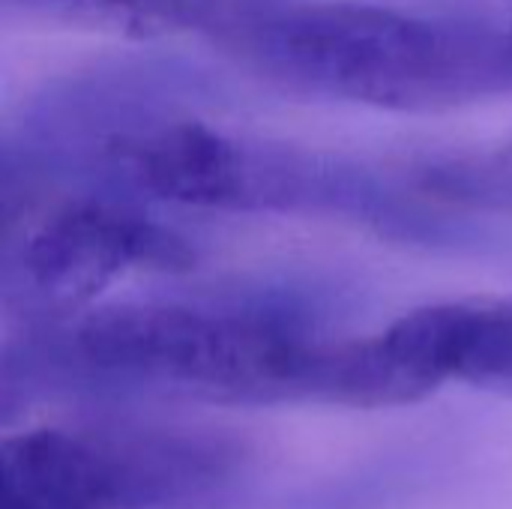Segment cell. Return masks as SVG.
I'll list each match as a JSON object with an SVG mask.
<instances>
[{
  "label": "cell",
  "instance_id": "cell-7",
  "mask_svg": "<svg viewBox=\"0 0 512 509\" xmlns=\"http://www.w3.org/2000/svg\"><path fill=\"white\" fill-rule=\"evenodd\" d=\"M423 186L441 198L486 207H512V135L480 159L447 162L423 174Z\"/></svg>",
  "mask_w": 512,
  "mask_h": 509
},
{
  "label": "cell",
  "instance_id": "cell-6",
  "mask_svg": "<svg viewBox=\"0 0 512 509\" xmlns=\"http://www.w3.org/2000/svg\"><path fill=\"white\" fill-rule=\"evenodd\" d=\"M459 381L512 390V297L468 300Z\"/></svg>",
  "mask_w": 512,
  "mask_h": 509
},
{
  "label": "cell",
  "instance_id": "cell-2",
  "mask_svg": "<svg viewBox=\"0 0 512 509\" xmlns=\"http://www.w3.org/2000/svg\"><path fill=\"white\" fill-rule=\"evenodd\" d=\"M318 339L276 306L111 303L6 354L3 387L147 390L210 402L312 399Z\"/></svg>",
  "mask_w": 512,
  "mask_h": 509
},
{
  "label": "cell",
  "instance_id": "cell-4",
  "mask_svg": "<svg viewBox=\"0 0 512 509\" xmlns=\"http://www.w3.org/2000/svg\"><path fill=\"white\" fill-rule=\"evenodd\" d=\"M192 264V246L144 213L72 198L27 222L21 243H9L3 291L6 306L45 324L78 315L132 270L180 273Z\"/></svg>",
  "mask_w": 512,
  "mask_h": 509
},
{
  "label": "cell",
  "instance_id": "cell-3",
  "mask_svg": "<svg viewBox=\"0 0 512 509\" xmlns=\"http://www.w3.org/2000/svg\"><path fill=\"white\" fill-rule=\"evenodd\" d=\"M108 150L150 195L210 210H300L357 198L321 156L249 144L207 123L168 120L114 138Z\"/></svg>",
  "mask_w": 512,
  "mask_h": 509
},
{
  "label": "cell",
  "instance_id": "cell-5",
  "mask_svg": "<svg viewBox=\"0 0 512 509\" xmlns=\"http://www.w3.org/2000/svg\"><path fill=\"white\" fill-rule=\"evenodd\" d=\"M36 18L87 24L126 36H165L198 30L210 39L222 36L255 0H3Z\"/></svg>",
  "mask_w": 512,
  "mask_h": 509
},
{
  "label": "cell",
  "instance_id": "cell-1",
  "mask_svg": "<svg viewBox=\"0 0 512 509\" xmlns=\"http://www.w3.org/2000/svg\"><path fill=\"white\" fill-rule=\"evenodd\" d=\"M213 42L285 87L387 111L512 96V24L342 0H255Z\"/></svg>",
  "mask_w": 512,
  "mask_h": 509
}]
</instances>
